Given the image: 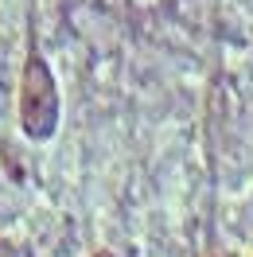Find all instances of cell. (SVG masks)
<instances>
[{
    "mask_svg": "<svg viewBox=\"0 0 253 257\" xmlns=\"http://www.w3.org/2000/svg\"><path fill=\"white\" fill-rule=\"evenodd\" d=\"M20 125L32 141H47L59 128V86L43 55H28L24 82H20Z\"/></svg>",
    "mask_w": 253,
    "mask_h": 257,
    "instance_id": "obj_1",
    "label": "cell"
},
{
    "mask_svg": "<svg viewBox=\"0 0 253 257\" xmlns=\"http://www.w3.org/2000/svg\"><path fill=\"white\" fill-rule=\"evenodd\" d=\"M0 257H20V249L12 245V241H4V238H0Z\"/></svg>",
    "mask_w": 253,
    "mask_h": 257,
    "instance_id": "obj_2",
    "label": "cell"
},
{
    "mask_svg": "<svg viewBox=\"0 0 253 257\" xmlns=\"http://www.w3.org/2000/svg\"><path fill=\"white\" fill-rule=\"evenodd\" d=\"M94 257H113V253H94Z\"/></svg>",
    "mask_w": 253,
    "mask_h": 257,
    "instance_id": "obj_3",
    "label": "cell"
}]
</instances>
